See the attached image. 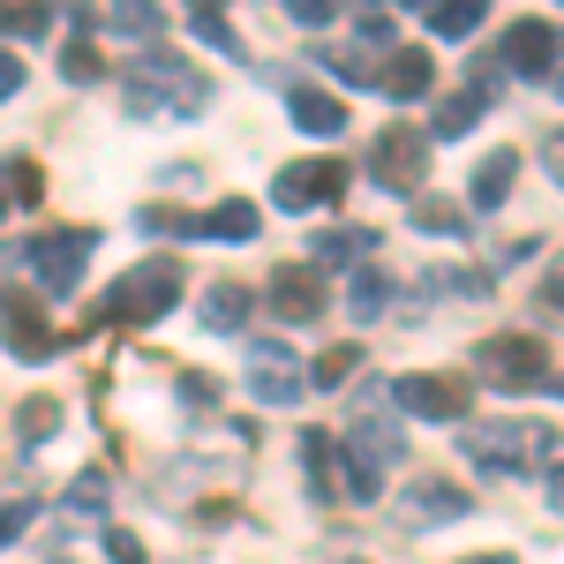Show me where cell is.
Segmentation results:
<instances>
[{
  "instance_id": "8d00e7d4",
  "label": "cell",
  "mask_w": 564,
  "mask_h": 564,
  "mask_svg": "<svg viewBox=\"0 0 564 564\" xmlns=\"http://www.w3.org/2000/svg\"><path fill=\"white\" fill-rule=\"evenodd\" d=\"M534 302L550 308V316H564V257L550 263V271H542V286H534Z\"/></svg>"
},
{
  "instance_id": "7c38bea8",
  "label": "cell",
  "mask_w": 564,
  "mask_h": 564,
  "mask_svg": "<svg viewBox=\"0 0 564 564\" xmlns=\"http://www.w3.org/2000/svg\"><path fill=\"white\" fill-rule=\"evenodd\" d=\"M263 302H271V316H286V324H316V316H324V279H316V263H279L271 286H263Z\"/></svg>"
},
{
  "instance_id": "30bf717a",
  "label": "cell",
  "mask_w": 564,
  "mask_h": 564,
  "mask_svg": "<svg viewBox=\"0 0 564 564\" xmlns=\"http://www.w3.org/2000/svg\"><path fill=\"white\" fill-rule=\"evenodd\" d=\"M391 399L414 414V422H467V406H475V384L467 377H399Z\"/></svg>"
},
{
  "instance_id": "ffe728a7",
  "label": "cell",
  "mask_w": 564,
  "mask_h": 564,
  "mask_svg": "<svg viewBox=\"0 0 564 564\" xmlns=\"http://www.w3.org/2000/svg\"><path fill=\"white\" fill-rule=\"evenodd\" d=\"M249 286H241V279H212V286H204V308H196V316H204V332H241V324H249Z\"/></svg>"
},
{
  "instance_id": "9c48e42d",
  "label": "cell",
  "mask_w": 564,
  "mask_h": 564,
  "mask_svg": "<svg viewBox=\"0 0 564 564\" xmlns=\"http://www.w3.org/2000/svg\"><path fill=\"white\" fill-rule=\"evenodd\" d=\"M369 181L414 196L430 181V129H406V121L399 129H377V143H369Z\"/></svg>"
},
{
  "instance_id": "bcb514c9",
  "label": "cell",
  "mask_w": 564,
  "mask_h": 564,
  "mask_svg": "<svg viewBox=\"0 0 564 564\" xmlns=\"http://www.w3.org/2000/svg\"><path fill=\"white\" fill-rule=\"evenodd\" d=\"M557 98H564V68H557Z\"/></svg>"
},
{
  "instance_id": "f546056e",
  "label": "cell",
  "mask_w": 564,
  "mask_h": 564,
  "mask_svg": "<svg viewBox=\"0 0 564 564\" xmlns=\"http://www.w3.org/2000/svg\"><path fill=\"white\" fill-rule=\"evenodd\" d=\"M414 226H422V234H444V241H459V234H467V212H452V204H414Z\"/></svg>"
},
{
  "instance_id": "8992f818",
  "label": "cell",
  "mask_w": 564,
  "mask_h": 564,
  "mask_svg": "<svg viewBox=\"0 0 564 564\" xmlns=\"http://www.w3.org/2000/svg\"><path fill=\"white\" fill-rule=\"evenodd\" d=\"M475 369L497 391H542L550 384V347H542L534 332H497V339L475 354Z\"/></svg>"
},
{
  "instance_id": "ac0fdd59",
  "label": "cell",
  "mask_w": 564,
  "mask_h": 564,
  "mask_svg": "<svg viewBox=\"0 0 564 564\" xmlns=\"http://www.w3.org/2000/svg\"><path fill=\"white\" fill-rule=\"evenodd\" d=\"M286 106H294V121H302L308 135H324V143H332V135H347V106H339L332 90L294 84V90H286Z\"/></svg>"
},
{
  "instance_id": "4dcf8cb0",
  "label": "cell",
  "mask_w": 564,
  "mask_h": 564,
  "mask_svg": "<svg viewBox=\"0 0 564 564\" xmlns=\"http://www.w3.org/2000/svg\"><path fill=\"white\" fill-rule=\"evenodd\" d=\"M8 196H15V204H39L45 196V174H39V159H8Z\"/></svg>"
},
{
  "instance_id": "44dd1931",
  "label": "cell",
  "mask_w": 564,
  "mask_h": 564,
  "mask_svg": "<svg viewBox=\"0 0 564 564\" xmlns=\"http://www.w3.org/2000/svg\"><path fill=\"white\" fill-rule=\"evenodd\" d=\"M76 31H106V39H159L166 31V15L159 8H98V15H76Z\"/></svg>"
},
{
  "instance_id": "d4e9b609",
  "label": "cell",
  "mask_w": 564,
  "mask_h": 564,
  "mask_svg": "<svg viewBox=\"0 0 564 564\" xmlns=\"http://www.w3.org/2000/svg\"><path fill=\"white\" fill-rule=\"evenodd\" d=\"M347 308H354V324H377V316L391 308V279L377 271V263H361V271L347 279Z\"/></svg>"
},
{
  "instance_id": "603a6c76",
  "label": "cell",
  "mask_w": 564,
  "mask_h": 564,
  "mask_svg": "<svg viewBox=\"0 0 564 564\" xmlns=\"http://www.w3.org/2000/svg\"><path fill=\"white\" fill-rule=\"evenodd\" d=\"M481 15H489V0H436V8H422L430 39H475Z\"/></svg>"
},
{
  "instance_id": "8fae6325",
  "label": "cell",
  "mask_w": 564,
  "mask_h": 564,
  "mask_svg": "<svg viewBox=\"0 0 564 564\" xmlns=\"http://www.w3.org/2000/svg\"><path fill=\"white\" fill-rule=\"evenodd\" d=\"M497 68H512V76H550V68H557V23H542V15L505 23V39H497Z\"/></svg>"
},
{
  "instance_id": "5b68a950",
  "label": "cell",
  "mask_w": 564,
  "mask_h": 564,
  "mask_svg": "<svg viewBox=\"0 0 564 564\" xmlns=\"http://www.w3.org/2000/svg\"><path fill=\"white\" fill-rule=\"evenodd\" d=\"M90 249H98L90 226H53L39 241H23V271L39 279L45 294H76V279L90 271Z\"/></svg>"
},
{
  "instance_id": "5bb4252c",
  "label": "cell",
  "mask_w": 564,
  "mask_h": 564,
  "mask_svg": "<svg viewBox=\"0 0 564 564\" xmlns=\"http://www.w3.org/2000/svg\"><path fill=\"white\" fill-rule=\"evenodd\" d=\"M489 98H497V76L481 68L467 90H452V98H436V113H430V135L436 143H452V135H467V129H481V113H489Z\"/></svg>"
},
{
  "instance_id": "3957f363",
  "label": "cell",
  "mask_w": 564,
  "mask_h": 564,
  "mask_svg": "<svg viewBox=\"0 0 564 564\" xmlns=\"http://www.w3.org/2000/svg\"><path fill=\"white\" fill-rule=\"evenodd\" d=\"M399 452H406V430H391V414L377 406V391H369V406L347 422V497L354 505L384 497V467Z\"/></svg>"
},
{
  "instance_id": "ab89813d",
  "label": "cell",
  "mask_w": 564,
  "mask_h": 564,
  "mask_svg": "<svg viewBox=\"0 0 564 564\" xmlns=\"http://www.w3.org/2000/svg\"><path fill=\"white\" fill-rule=\"evenodd\" d=\"M76 505L98 512V505H106V475H76Z\"/></svg>"
},
{
  "instance_id": "4316f807",
  "label": "cell",
  "mask_w": 564,
  "mask_h": 564,
  "mask_svg": "<svg viewBox=\"0 0 564 564\" xmlns=\"http://www.w3.org/2000/svg\"><path fill=\"white\" fill-rule=\"evenodd\" d=\"M61 430V399H23V406H15V436H23V444H45V436Z\"/></svg>"
},
{
  "instance_id": "d590c367",
  "label": "cell",
  "mask_w": 564,
  "mask_h": 564,
  "mask_svg": "<svg viewBox=\"0 0 564 564\" xmlns=\"http://www.w3.org/2000/svg\"><path fill=\"white\" fill-rule=\"evenodd\" d=\"M286 15H294L302 31H324V23H332L339 8H332V0H286Z\"/></svg>"
},
{
  "instance_id": "484cf974",
  "label": "cell",
  "mask_w": 564,
  "mask_h": 564,
  "mask_svg": "<svg viewBox=\"0 0 564 564\" xmlns=\"http://www.w3.org/2000/svg\"><path fill=\"white\" fill-rule=\"evenodd\" d=\"M188 39H204L212 53H226V61H249V45H241V31L218 15V8H188Z\"/></svg>"
},
{
  "instance_id": "7bdbcfd3",
  "label": "cell",
  "mask_w": 564,
  "mask_h": 564,
  "mask_svg": "<svg viewBox=\"0 0 564 564\" xmlns=\"http://www.w3.org/2000/svg\"><path fill=\"white\" fill-rule=\"evenodd\" d=\"M542 481H550V512H557V520H564V459H557V467H550V475H542Z\"/></svg>"
},
{
  "instance_id": "b9f144b4",
  "label": "cell",
  "mask_w": 564,
  "mask_h": 564,
  "mask_svg": "<svg viewBox=\"0 0 564 564\" xmlns=\"http://www.w3.org/2000/svg\"><path fill=\"white\" fill-rule=\"evenodd\" d=\"M542 166H550V181L564 188V129H550V143H542Z\"/></svg>"
},
{
  "instance_id": "ee69618b",
  "label": "cell",
  "mask_w": 564,
  "mask_h": 564,
  "mask_svg": "<svg viewBox=\"0 0 564 564\" xmlns=\"http://www.w3.org/2000/svg\"><path fill=\"white\" fill-rule=\"evenodd\" d=\"M467 564H512V557H505V550H497V557H467Z\"/></svg>"
},
{
  "instance_id": "6da1fadb",
  "label": "cell",
  "mask_w": 564,
  "mask_h": 564,
  "mask_svg": "<svg viewBox=\"0 0 564 564\" xmlns=\"http://www.w3.org/2000/svg\"><path fill=\"white\" fill-rule=\"evenodd\" d=\"M121 106H129V121H188L212 106V76H196L166 45H143L121 68Z\"/></svg>"
},
{
  "instance_id": "277c9868",
  "label": "cell",
  "mask_w": 564,
  "mask_h": 564,
  "mask_svg": "<svg viewBox=\"0 0 564 564\" xmlns=\"http://www.w3.org/2000/svg\"><path fill=\"white\" fill-rule=\"evenodd\" d=\"M174 302H181V263L174 257H143L129 279L106 294V316H113V324H159Z\"/></svg>"
},
{
  "instance_id": "9a60e30c",
  "label": "cell",
  "mask_w": 564,
  "mask_h": 564,
  "mask_svg": "<svg viewBox=\"0 0 564 564\" xmlns=\"http://www.w3.org/2000/svg\"><path fill=\"white\" fill-rule=\"evenodd\" d=\"M0 339L23 354V361H45V354L61 347V339H53V324L39 316V302H23V294H0Z\"/></svg>"
},
{
  "instance_id": "836d02e7",
  "label": "cell",
  "mask_w": 564,
  "mask_h": 564,
  "mask_svg": "<svg viewBox=\"0 0 564 564\" xmlns=\"http://www.w3.org/2000/svg\"><path fill=\"white\" fill-rule=\"evenodd\" d=\"M31 520H39V497H8V505H0V550H8Z\"/></svg>"
},
{
  "instance_id": "f35d334b",
  "label": "cell",
  "mask_w": 564,
  "mask_h": 564,
  "mask_svg": "<svg viewBox=\"0 0 564 564\" xmlns=\"http://www.w3.org/2000/svg\"><path fill=\"white\" fill-rule=\"evenodd\" d=\"M106 557L113 564H143V542H135L129 527H113V534H106Z\"/></svg>"
},
{
  "instance_id": "d6a6232c",
  "label": "cell",
  "mask_w": 564,
  "mask_h": 564,
  "mask_svg": "<svg viewBox=\"0 0 564 564\" xmlns=\"http://www.w3.org/2000/svg\"><path fill=\"white\" fill-rule=\"evenodd\" d=\"M39 31H53L45 8H0V39H39Z\"/></svg>"
},
{
  "instance_id": "f1b7e54d",
  "label": "cell",
  "mask_w": 564,
  "mask_h": 564,
  "mask_svg": "<svg viewBox=\"0 0 564 564\" xmlns=\"http://www.w3.org/2000/svg\"><path fill=\"white\" fill-rule=\"evenodd\" d=\"M481 286H489V279H475V271H430V279L414 286V302L430 308L436 294H481Z\"/></svg>"
},
{
  "instance_id": "e575fe53",
  "label": "cell",
  "mask_w": 564,
  "mask_h": 564,
  "mask_svg": "<svg viewBox=\"0 0 564 564\" xmlns=\"http://www.w3.org/2000/svg\"><path fill=\"white\" fill-rule=\"evenodd\" d=\"M324 68H332L339 84H377V68H369L361 53H324Z\"/></svg>"
},
{
  "instance_id": "4fadbf2b",
  "label": "cell",
  "mask_w": 564,
  "mask_h": 564,
  "mask_svg": "<svg viewBox=\"0 0 564 564\" xmlns=\"http://www.w3.org/2000/svg\"><path fill=\"white\" fill-rule=\"evenodd\" d=\"M467 512H475V497H467L459 481H444V475H422L399 497V520L406 527H452V520H467Z\"/></svg>"
},
{
  "instance_id": "ba28073f",
  "label": "cell",
  "mask_w": 564,
  "mask_h": 564,
  "mask_svg": "<svg viewBox=\"0 0 564 564\" xmlns=\"http://www.w3.org/2000/svg\"><path fill=\"white\" fill-rule=\"evenodd\" d=\"M347 166H339V159H294V166H279V181H271V204H279V212H332V204H339V196H347Z\"/></svg>"
},
{
  "instance_id": "d6986e66",
  "label": "cell",
  "mask_w": 564,
  "mask_h": 564,
  "mask_svg": "<svg viewBox=\"0 0 564 564\" xmlns=\"http://www.w3.org/2000/svg\"><path fill=\"white\" fill-rule=\"evenodd\" d=\"M257 226H263V212L234 196V204H212L204 218H188V241H196V234H204V241H257Z\"/></svg>"
},
{
  "instance_id": "74e56055",
  "label": "cell",
  "mask_w": 564,
  "mask_h": 564,
  "mask_svg": "<svg viewBox=\"0 0 564 564\" xmlns=\"http://www.w3.org/2000/svg\"><path fill=\"white\" fill-rule=\"evenodd\" d=\"M354 39H361V53L369 45H391V15H354Z\"/></svg>"
},
{
  "instance_id": "2e32d148",
  "label": "cell",
  "mask_w": 564,
  "mask_h": 564,
  "mask_svg": "<svg viewBox=\"0 0 564 564\" xmlns=\"http://www.w3.org/2000/svg\"><path fill=\"white\" fill-rule=\"evenodd\" d=\"M339 459H347V452H339V444H332L324 430H302V475H308V497H316V505L347 497V475H339Z\"/></svg>"
},
{
  "instance_id": "f6af8a7d",
  "label": "cell",
  "mask_w": 564,
  "mask_h": 564,
  "mask_svg": "<svg viewBox=\"0 0 564 564\" xmlns=\"http://www.w3.org/2000/svg\"><path fill=\"white\" fill-rule=\"evenodd\" d=\"M0 218H8V181H0Z\"/></svg>"
},
{
  "instance_id": "1f68e13d",
  "label": "cell",
  "mask_w": 564,
  "mask_h": 564,
  "mask_svg": "<svg viewBox=\"0 0 564 564\" xmlns=\"http://www.w3.org/2000/svg\"><path fill=\"white\" fill-rule=\"evenodd\" d=\"M61 76H68V84H98V76H106V61L76 39V45H61Z\"/></svg>"
},
{
  "instance_id": "7a4b0ae2",
  "label": "cell",
  "mask_w": 564,
  "mask_h": 564,
  "mask_svg": "<svg viewBox=\"0 0 564 564\" xmlns=\"http://www.w3.org/2000/svg\"><path fill=\"white\" fill-rule=\"evenodd\" d=\"M459 452H467L475 467H489V475H550V467H557V430L512 414V422L459 430Z\"/></svg>"
},
{
  "instance_id": "60d3db41",
  "label": "cell",
  "mask_w": 564,
  "mask_h": 564,
  "mask_svg": "<svg viewBox=\"0 0 564 564\" xmlns=\"http://www.w3.org/2000/svg\"><path fill=\"white\" fill-rule=\"evenodd\" d=\"M15 90H23V61H15V53H0V106H8Z\"/></svg>"
},
{
  "instance_id": "cb8c5ba5",
  "label": "cell",
  "mask_w": 564,
  "mask_h": 564,
  "mask_svg": "<svg viewBox=\"0 0 564 564\" xmlns=\"http://www.w3.org/2000/svg\"><path fill=\"white\" fill-rule=\"evenodd\" d=\"M361 249H377V226H332V234L308 241L316 263H354V271H361Z\"/></svg>"
},
{
  "instance_id": "7402d4cb",
  "label": "cell",
  "mask_w": 564,
  "mask_h": 564,
  "mask_svg": "<svg viewBox=\"0 0 564 564\" xmlns=\"http://www.w3.org/2000/svg\"><path fill=\"white\" fill-rule=\"evenodd\" d=\"M512 174H520V151H505V143H497V151L475 166V188H467V196H475V212H497V204L512 196Z\"/></svg>"
},
{
  "instance_id": "e0dca14e",
  "label": "cell",
  "mask_w": 564,
  "mask_h": 564,
  "mask_svg": "<svg viewBox=\"0 0 564 564\" xmlns=\"http://www.w3.org/2000/svg\"><path fill=\"white\" fill-rule=\"evenodd\" d=\"M430 84H436V61L422 53V45H399V53L384 61V76H377V90L399 98V106H406V98H430Z\"/></svg>"
},
{
  "instance_id": "52a82bcc",
  "label": "cell",
  "mask_w": 564,
  "mask_h": 564,
  "mask_svg": "<svg viewBox=\"0 0 564 564\" xmlns=\"http://www.w3.org/2000/svg\"><path fill=\"white\" fill-rule=\"evenodd\" d=\"M241 377H249V399H263V406H302L308 399V361L279 339H249Z\"/></svg>"
},
{
  "instance_id": "83f0119b",
  "label": "cell",
  "mask_w": 564,
  "mask_h": 564,
  "mask_svg": "<svg viewBox=\"0 0 564 564\" xmlns=\"http://www.w3.org/2000/svg\"><path fill=\"white\" fill-rule=\"evenodd\" d=\"M361 369V347H332V354H316V369H308V384L316 391H339Z\"/></svg>"
}]
</instances>
